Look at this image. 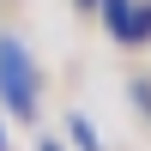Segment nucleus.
Wrapping results in <instances>:
<instances>
[{
  "instance_id": "3",
  "label": "nucleus",
  "mask_w": 151,
  "mask_h": 151,
  "mask_svg": "<svg viewBox=\"0 0 151 151\" xmlns=\"http://www.w3.org/2000/svg\"><path fill=\"white\" fill-rule=\"evenodd\" d=\"M36 151H60V145H55V139H42V145H36Z\"/></svg>"
},
{
  "instance_id": "1",
  "label": "nucleus",
  "mask_w": 151,
  "mask_h": 151,
  "mask_svg": "<svg viewBox=\"0 0 151 151\" xmlns=\"http://www.w3.org/2000/svg\"><path fill=\"white\" fill-rule=\"evenodd\" d=\"M0 97L12 115H36V67L24 42H12V36H0Z\"/></svg>"
},
{
  "instance_id": "4",
  "label": "nucleus",
  "mask_w": 151,
  "mask_h": 151,
  "mask_svg": "<svg viewBox=\"0 0 151 151\" xmlns=\"http://www.w3.org/2000/svg\"><path fill=\"white\" fill-rule=\"evenodd\" d=\"M0 151H6V133H0Z\"/></svg>"
},
{
  "instance_id": "2",
  "label": "nucleus",
  "mask_w": 151,
  "mask_h": 151,
  "mask_svg": "<svg viewBox=\"0 0 151 151\" xmlns=\"http://www.w3.org/2000/svg\"><path fill=\"white\" fill-rule=\"evenodd\" d=\"M67 133H73V145H79V151H103V139H97V127H91L85 115H73V121H67Z\"/></svg>"
}]
</instances>
